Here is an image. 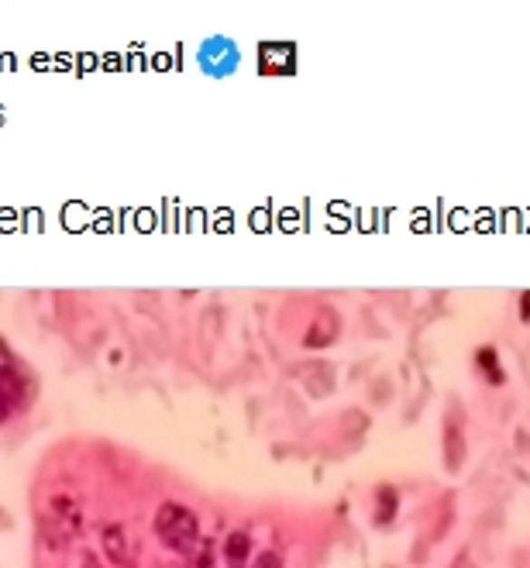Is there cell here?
I'll use <instances>...</instances> for the list:
<instances>
[{
  "instance_id": "cell-10",
  "label": "cell",
  "mask_w": 530,
  "mask_h": 568,
  "mask_svg": "<svg viewBox=\"0 0 530 568\" xmlns=\"http://www.w3.org/2000/svg\"><path fill=\"white\" fill-rule=\"evenodd\" d=\"M396 516V489L393 486H379L376 489V524H390Z\"/></svg>"
},
{
  "instance_id": "cell-2",
  "label": "cell",
  "mask_w": 530,
  "mask_h": 568,
  "mask_svg": "<svg viewBox=\"0 0 530 568\" xmlns=\"http://www.w3.org/2000/svg\"><path fill=\"white\" fill-rule=\"evenodd\" d=\"M155 534L166 541V548L189 554L200 541V527H197V516L193 510H187L183 503H162L159 514H155Z\"/></svg>"
},
{
  "instance_id": "cell-3",
  "label": "cell",
  "mask_w": 530,
  "mask_h": 568,
  "mask_svg": "<svg viewBox=\"0 0 530 568\" xmlns=\"http://www.w3.org/2000/svg\"><path fill=\"white\" fill-rule=\"evenodd\" d=\"M49 531H52V544H63L69 537H76L80 534V524H83V510H80V503L66 493H59V496L49 499Z\"/></svg>"
},
{
  "instance_id": "cell-5",
  "label": "cell",
  "mask_w": 530,
  "mask_h": 568,
  "mask_svg": "<svg viewBox=\"0 0 530 568\" xmlns=\"http://www.w3.org/2000/svg\"><path fill=\"white\" fill-rule=\"evenodd\" d=\"M338 331H342L338 313L324 307L317 317H313V324H310L307 334H304V348H327V344L338 338Z\"/></svg>"
},
{
  "instance_id": "cell-9",
  "label": "cell",
  "mask_w": 530,
  "mask_h": 568,
  "mask_svg": "<svg viewBox=\"0 0 530 568\" xmlns=\"http://www.w3.org/2000/svg\"><path fill=\"white\" fill-rule=\"evenodd\" d=\"M103 548H107V554H111L118 565L128 562V551H124V527H120V524H111V527L103 531Z\"/></svg>"
},
{
  "instance_id": "cell-4",
  "label": "cell",
  "mask_w": 530,
  "mask_h": 568,
  "mask_svg": "<svg viewBox=\"0 0 530 568\" xmlns=\"http://www.w3.org/2000/svg\"><path fill=\"white\" fill-rule=\"evenodd\" d=\"M258 66L269 76H286L293 66H296V49L286 45V42H273V45H262L258 49Z\"/></svg>"
},
{
  "instance_id": "cell-1",
  "label": "cell",
  "mask_w": 530,
  "mask_h": 568,
  "mask_svg": "<svg viewBox=\"0 0 530 568\" xmlns=\"http://www.w3.org/2000/svg\"><path fill=\"white\" fill-rule=\"evenodd\" d=\"M0 424L11 420L17 413H24L34 400V379L32 372L7 355V348L0 342Z\"/></svg>"
},
{
  "instance_id": "cell-7",
  "label": "cell",
  "mask_w": 530,
  "mask_h": 568,
  "mask_svg": "<svg viewBox=\"0 0 530 568\" xmlns=\"http://www.w3.org/2000/svg\"><path fill=\"white\" fill-rule=\"evenodd\" d=\"M465 458V441H462V428L448 424L445 428V465L451 472H458V465Z\"/></svg>"
},
{
  "instance_id": "cell-13",
  "label": "cell",
  "mask_w": 530,
  "mask_h": 568,
  "mask_svg": "<svg viewBox=\"0 0 530 568\" xmlns=\"http://www.w3.org/2000/svg\"><path fill=\"white\" fill-rule=\"evenodd\" d=\"M80 568H101V562H97L93 554H86V558H83V565H80Z\"/></svg>"
},
{
  "instance_id": "cell-11",
  "label": "cell",
  "mask_w": 530,
  "mask_h": 568,
  "mask_svg": "<svg viewBox=\"0 0 530 568\" xmlns=\"http://www.w3.org/2000/svg\"><path fill=\"white\" fill-rule=\"evenodd\" d=\"M255 568H283V562H279V554H262L255 562Z\"/></svg>"
},
{
  "instance_id": "cell-12",
  "label": "cell",
  "mask_w": 530,
  "mask_h": 568,
  "mask_svg": "<svg viewBox=\"0 0 530 568\" xmlns=\"http://www.w3.org/2000/svg\"><path fill=\"white\" fill-rule=\"evenodd\" d=\"M520 321H530V290L520 296Z\"/></svg>"
},
{
  "instance_id": "cell-6",
  "label": "cell",
  "mask_w": 530,
  "mask_h": 568,
  "mask_svg": "<svg viewBox=\"0 0 530 568\" xmlns=\"http://www.w3.org/2000/svg\"><path fill=\"white\" fill-rule=\"evenodd\" d=\"M476 365H479V372L489 379L493 386H503V382H506V372H503V365H499V355L493 344H482L479 351H476Z\"/></svg>"
},
{
  "instance_id": "cell-8",
  "label": "cell",
  "mask_w": 530,
  "mask_h": 568,
  "mask_svg": "<svg viewBox=\"0 0 530 568\" xmlns=\"http://www.w3.org/2000/svg\"><path fill=\"white\" fill-rule=\"evenodd\" d=\"M248 551H252L248 534H231V537H227V548H224V554H227V568H245Z\"/></svg>"
}]
</instances>
